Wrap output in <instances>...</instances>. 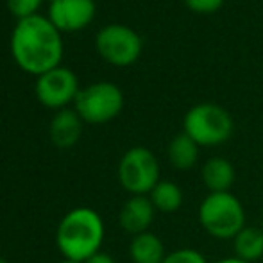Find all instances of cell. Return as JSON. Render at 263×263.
Instances as JSON below:
<instances>
[{"label": "cell", "mask_w": 263, "mask_h": 263, "mask_svg": "<svg viewBox=\"0 0 263 263\" xmlns=\"http://www.w3.org/2000/svg\"><path fill=\"white\" fill-rule=\"evenodd\" d=\"M11 52L22 70L34 76H43L58 68L63 54L59 29L49 18L40 14L22 18L11 38Z\"/></svg>", "instance_id": "6da1fadb"}, {"label": "cell", "mask_w": 263, "mask_h": 263, "mask_svg": "<svg viewBox=\"0 0 263 263\" xmlns=\"http://www.w3.org/2000/svg\"><path fill=\"white\" fill-rule=\"evenodd\" d=\"M104 242V222L91 208H76L65 215L58 226L55 243L70 261L84 263L97 254Z\"/></svg>", "instance_id": "7a4b0ae2"}, {"label": "cell", "mask_w": 263, "mask_h": 263, "mask_svg": "<svg viewBox=\"0 0 263 263\" xmlns=\"http://www.w3.org/2000/svg\"><path fill=\"white\" fill-rule=\"evenodd\" d=\"M199 222L213 238L231 240L246 228V210L231 192L210 194L199 206Z\"/></svg>", "instance_id": "3957f363"}, {"label": "cell", "mask_w": 263, "mask_h": 263, "mask_svg": "<svg viewBox=\"0 0 263 263\" xmlns=\"http://www.w3.org/2000/svg\"><path fill=\"white\" fill-rule=\"evenodd\" d=\"M183 127L199 147H215L233 135V118L217 104H197L184 115Z\"/></svg>", "instance_id": "277c9868"}, {"label": "cell", "mask_w": 263, "mask_h": 263, "mask_svg": "<svg viewBox=\"0 0 263 263\" xmlns=\"http://www.w3.org/2000/svg\"><path fill=\"white\" fill-rule=\"evenodd\" d=\"M118 181L131 195H147L159 183V163L145 147H133L118 163Z\"/></svg>", "instance_id": "5b68a950"}, {"label": "cell", "mask_w": 263, "mask_h": 263, "mask_svg": "<svg viewBox=\"0 0 263 263\" xmlns=\"http://www.w3.org/2000/svg\"><path fill=\"white\" fill-rule=\"evenodd\" d=\"M124 107L120 88L111 83H95L76 97V111L84 122L104 124L117 117Z\"/></svg>", "instance_id": "8992f818"}, {"label": "cell", "mask_w": 263, "mask_h": 263, "mask_svg": "<svg viewBox=\"0 0 263 263\" xmlns=\"http://www.w3.org/2000/svg\"><path fill=\"white\" fill-rule=\"evenodd\" d=\"M97 50L111 65L125 66L138 59L142 40L133 29L111 24L97 34Z\"/></svg>", "instance_id": "52a82bcc"}, {"label": "cell", "mask_w": 263, "mask_h": 263, "mask_svg": "<svg viewBox=\"0 0 263 263\" xmlns=\"http://www.w3.org/2000/svg\"><path fill=\"white\" fill-rule=\"evenodd\" d=\"M79 88L77 77L68 68H52L38 77L36 97L47 107H65L70 101H76Z\"/></svg>", "instance_id": "ba28073f"}, {"label": "cell", "mask_w": 263, "mask_h": 263, "mask_svg": "<svg viewBox=\"0 0 263 263\" xmlns=\"http://www.w3.org/2000/svg\"><path fill=\"white\" fill-rule=\"evenodd\" d=\"M95 16L93 0H54L49 7V20L59 31L84 29Z\"/></svg>", "instance_id": "9c48e42d"}, {"label": "cell", "mask_w": 263, "mask_h": 263, "mask_svg": "<svg viewBox=\"0 0 263 263\" xmlns=\"http://www.w3.org/2000/svg\"><path fill=\"white\" fill-rule=\"evenodd\" d=\"M154 213H156V208H154V204L151 202L149 197H145V195H133L122 206L118 220H120V226L124 231L136 236L149 231L151 224L154 220Z\"/></svg>", "instance_id": "30bf717a"}, {"label": "cell", "mask_w": 263, "mask_h": 263, "mask_svg": "<svg viewBox=\"0 0 263 263\" xmlns=\"http://www.w3.org/2000/svg\"><path fill=\"white\" fill-rule=\"evenodd\" d=\"M83 118L77 111L61 109L54 115L50 122V140L59 149H70L77 143L83 133Z\"/></svg>", "instance_id": "8fae6325"}, {"label": "cell", "mask_w": 263, "mask_h": 263, "mask_svg": "<svg viewBox=\"0 0 263 263\" xmlns=\"http://www.w3.org/2000/svg\"><path fill=\"white\" fill-rule=\"evenodd\" d=\"M201 174L210 194H224L235 184V168L226 158H210Z\"/></svg>", "instance_id": "7c38bea8"}, {"label": "cell", "mask_w": 263, "mask_h": 263, "mask_svg": "<svg viewBox=\"0 0 263 263\" xmlns=\"http://www.w3.org/2000/svg\"><path fill=\"white\" fill-rule=\"evenodd\" d=\"M129 254L135 263H161L166 256L161 238L149 231L133 238L129 246Z\"/></svg>", "instance_id": "4fadbf2b"}, {"label": "cell", "mask_w": 263, "mask_h": 263, "mask_svg": "<svg viewBox=\"0 0 263 263\" xmlns=\"http://www.w3.org/2000/svg\"><path fill=\"white\" fill-rule=\"evenodd\" d=\"M197 159H199V145L186 133H181V135L174 136L168 145V161L174 168L188 170L192 166H195Z\"/></svg>", "instance_id": "5bb4252c"}, {"label": "cell", "mask_w": 263, "mask_h": 263, "mask_svg": "<svg viewBox=\"0 0 263 263\" xmlns=\"http://www.w3.org/2000/svg\"><path fill=\"white\" fill-rule=\"evenodd\" d=\"M236 258L243 261H256L263 256V231L260 228H243L233 238Z\"/></svg>", "instance_id": "9a60e30c"}, {"label": "cell", "mask_w": 263, "mask_h": 263, "mask_svg": "<svg viewBox=\"0 0 263 263\" xmlns=\"http://www.w3.org/2000/svg\"><path fill=\"white\" fill-rule=\"evenodd\" d=\"M149 195L154 208L163 213H174L183 206V190L172 181H159Z\"/></svg>", "instance_id": "2e32d148"}, {"label": "cell", "mask_w": 263, "mask_h": 263, "mask_svg": "<svg viewBox=\"0 0 263 263\" xmlns=\"http://www.w3.org/2000/svg\"><path fill=\"white\" fill-rule=\"evenodd\" d=\"M43 0H7V7L13 14L18 18H29L34 16L38 7L42 6Z\"/></svg>", "instance_id": "e0dca14e"}, {"label": "cell", "mask_w": 263, "mask_h": 263, "mask_svg": "<svg viewBox=\"0 0 263 263\" xmlns=\"http://www.w3.org/2000/svg\"><path fill=\"white\" fill-rule=\"evenodd\" d=\"M161 263H208L206 258L195 249H177L166 254Z\"/></svg>", "instance_id": "ac0fdd59"}, {"label": "cell", "mask_w": 263, "mask_h": 263, "mask_svg": "<svg viewBox=\"0 0 263 263\" xmlns=\"http://www.w3.org/2000/svg\"><path fill=\"white\" fill-rule=\"evenodd\" d=\"M184 4H186L194 13L211 14L220 9L224 0H184Z\"/></svg>", "instance_id": "d6986e66"}, {"label": "cell", "mask_w": 263, "mask_h": 263, "mask_svg": "<svg viewBox=\"0 0 263 263\" xmlns=\"http://www.w3.org/2000/svg\"><path fill=\"white\" fill-rule=\"evenodd\" d=\"M84 263H115V260L109 256V254L101 253V251H99L97 254H93L91 258H88V260L84 261Z\"/></svg>", "instance_id": "ffe728a7"}, {"label": "cell", "mask_w": 263, "mask_h": 263, "mask_svg": "<svg viewBox=\"0 0 263 263\" xmlns=\"http://www.w3.org/2000/svg\"><path fill=\"white\" fill-rule=\"evenodd\" d=\"M217 263H249V261H243V260H240V258H224V260H220V261H217Z\"/></svg>", "instance_id": "44dd1931"}, {"label": "cell", "mask_w": 263, "mask_h": 263, "mask_svg": "<svg viewBox=\"0 0 263 263\" xmlns=\"http://www.w3.org/2000/svg\"><path fill=\"white\" fill-rule=\"evenodd\" d=\"M61 263H79V261H70V260H65V261H61Z\"/></svg>", "instance_id": "7402d4cb"}, {"label": "cell", "mask_w": 263, "mask_h": 263, "mask_svg": "<svg viewBox=\"0 0 263 263\" xmlns=\"http://www.w3.org/2000/svg\"><path fill=\"white\" fill-rule=\"evenodd\" d=\"M0 263H7L6 260H4V258H0Z\"/></svg>", "instance_id": "603a6c76"}, {"label": "cell", "mask_w": 263, "mask_h": 263, "mask_svg": "<svg viewBox=\"0 0 263 263\" xmlns=\"http://www.w3.org/2000/svg\"><path fill=\"white\" fill-rule=\"evenodd\" d=\"M261 231H263V222H261Z\"/></svg>", "instance_id": "cb8c5ba5"}, {"label": "cell", "mask_w": 263, "mask_h": 263, "mask_svg": "<svg viewBox=\"0 0 263 263\" xmlns=\"http://www.w3.org/2000/svg\"><path fill=\"white\" fill-rule=\"evenodd\" d=\"M50 2H54V0H50Z\"/></svg>", "instance_id": "d4e9b609"}]
</instances>
